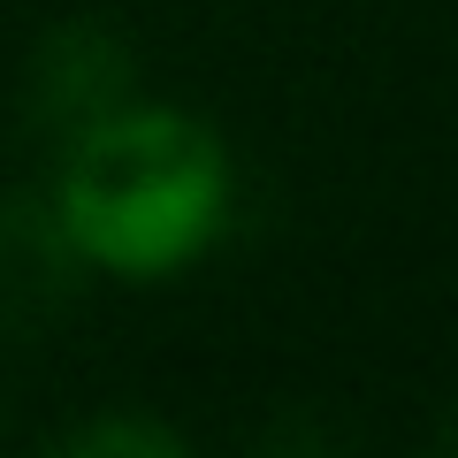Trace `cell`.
Segmentation results:
<instances>
[{"instance_id": "1", "label": "cell", "mask_w": 458, "mask_h": 458, "mask_svg": "<svg viewBox=\"0 0 458 458\" xmlns=\"http://www.w3.org/2000/svg\"><path fill=\"white\" fill-rule=\"evenodd\" d=\"M229 199H237L229 146L183 107L123 99L114 114L62 138L54 222L84 267L131 283L176 276L229 229Z\"/></svg>"}, {"instance_id": "2", "label": "cell", "mask_w": 458, "mask_h": 458, "mask_svg": "<svg viewBox=\"0 0 458 458\" xmlns=\"http://www.w3.org/2000/svg\"><path fill=\"white\" fill-rule=\"evenodd\" d=\"M131 84H138V62H131V47L114 31H99V23H62V31H47L38 54H31V123L54 131V138H77L84 123H99V114L123 107Z\"/></svg>"}, {"instance_id": "3", "label": "cell", "mask_w": 458, "mask_h": 458, "mask_svg": "<svg viewBox=\"0 0 458 458\" xmlns=\"http://www.w3.org/2000/svg\"><path fill=\"white\" fill-rule=\"evenodd\" d=\"M77 245L54 222V199H8L0 207V336H31L54 306L77 291Z\"/></svg>"}, {"instance_id": "4", "label": "cell", "mask_w": 458, "mask_h": 458, "mask_svg": "<svg viewBox=\"0 0 458 458\" xmlns=\"http://www.w3.org/2000/svg\"><path fill=\"white\" fill-rule=\"evenodd\" d=\"M62 451H84V458H123V451H138V458H176L183 436H176V428H161V420H114V412H107V420L69 428Z\"/></svg>"}, {"instance_id": "5", "label": "cell", "mask_w": 458, "mask_h": 458, "mask_svg": "<svg viewBox=\"0 0 458 458\" xmlns=\"http://www.w3.org/2000/svg\"><path fill=\"white\" fill-rule=\"evenodd\" d=\"M443 443H451V451H458V428H451V436H443Z\"/></svg>"}]
</instances>
